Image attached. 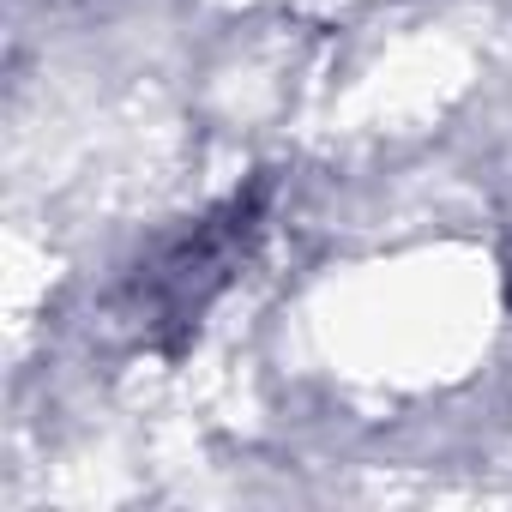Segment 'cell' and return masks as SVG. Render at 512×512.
<instances>
[{
	"label": "cell",
	"mask_w": 512,
	"mask_h": 512,
	"mask_svg": "<svg viewBox=\"0 0 512 512\" xmlns=\"http://www.w3.org/2000/svg\"><path fill=\"white\" fill-rule=\"evenodd\" d=\"M253 235H260V193H235L223 211L199 217L181 241H169L139 272V326L157 344H175L199 326V314L217 302V290L241 272Z\"/></svg>",
	"instance_id": "cell-1"
}]
</instances>
